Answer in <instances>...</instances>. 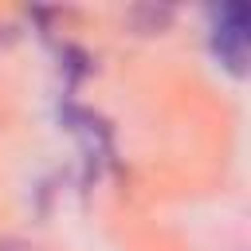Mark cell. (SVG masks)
Listing matches in <instances>:
<instances>
[{"instance_id": "cell-1", "label": "cell", "mask_w": 251, "mask_h": 251, "mask_svg": "<svg viewBox=\"0 0 251 251\" xmlns=\"http://www.w3.org/2000/svg\"><path fill=\"white\" fill-rule=\"evenodd\" d=\"M212 43H216V55L231 71L243 67V55H247V12L239 4H227V8L212 12Z\"/></svg>"}]
</instances>
